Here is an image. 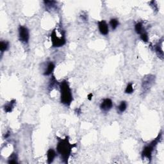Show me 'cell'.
<instances>
[{"label": "cell", "mask_w": 164, "mask_h": 164, "mask_svg": "<svg viewBox=\"0 0 164 164\" xmlns=\"http://www.w3.org/2000/svg\"><path fill=\"white\" fill-rule=\"evenodd\" d=\"M76 146V144H71L69 142L68 137L64 138H58V142L56 145V151L60 156L61 161L67 163L71 155L72 150Z\"/></svg>", "instance_id": "obj_1"}, {"label": "cell", "mask_w": 164, "mask_h": 164, "mask_svg": "<svg viewBox=\"0 0 164 164\" xmlns=\"http://www.w3.org/2000/svg\"><path fill=\"white\" fill-rule=\"evenodd\" d=\"M59 88L60 102L67 107H69L73 101V96L68 81L66 80L61 81L59 84Z\"/></svg>", "instance_id": "obj_2"}, {"label": "cell", "mask_w": 164, "mask_h": 164, "mask_svg": "<svg viewBox=\"0 0 164 164\" xmlns=\"http://www.w3.org/2000/svg\"><path fill=\"white\" fill-rule=\"evenodd\" d=\"M162 133H159L158 135L155 140H153V141L149 143L148 145L146 146L143 148V150L141 153L142 160H144V159L146 158L149 161L151 160L153 151L155 150L156 146L158 145V144L160 142L162 139Z\"/></svg>", "instance_id": "obj_3"}, {"label": "cell", "mask_w": 164, "mask_h": 164, "mask_svg": "<svg viewBox=\"0 0 164 164\" xmlns=\"http://www.w3.org/2000/svg\"><path fill=\"white\" fill-rule=\"evenodd\" d=\"M50 37L51 44L53 47H60L65 44L66 38L64 30L59 36V35H58V29H54L51 33Z\"/></svg>", "instance_id": "obj_4"}, {"label": "cell", "mask_w": 164, "mask_h": 164, "mask_svg": "<svg viewBox=\"0 0 164 164\" xmlns=\"http://www.w3.org/2000/svg\"><path fill=\"white\" fill-rule=\"evenodd\" d=\"M155 82V76L153 74H147L143 77L141 84V94L144 96L151 90Z\"/></svg>", "instance_id": "obj_5"}, {"label": "cell", "mask_w": 164, "mask_h": 164, "mask_svg": "<svg viewBox=\"0 0 164 164\" xmlns=\"http://www.w3.org/2000/svg\"><path fill=\"white\" fill-rule=\"evenodd\" d=\"M19 39L22 43L27 44L30 41V32L26 26L20 25L18 28Z\"/></svg>", "instance_id": "obj_6"}, {"label": "cell", "mask_w": 164, "mask_h": 164, "mask_svg": "<svg viewBox=\"0 0 164 164\" xmlns=\"http://www.w3.org/2000/svg\"><path fill=\"white\" fill-rule=\"evenodd\" d=\"M113 107V101L110 98L104 99L100 104V109L103 112H108Z\"/></svg>", "instance_id": "obj_7"}, {"label": "cell", "mask_w": 164, "mask_h": 164, "mask_svg": "<svg viewBox=\"0 0 164 164\" xmlns=\"http://www.w3.org/2000/svg\"><path fill=\"white\" fill-rule=\"evenodd\" d=\"M98 30L101 35H107L109 33V27L107 23L105 20H101L98 23Z\"/></svg>", "instance_id": "obj_8"}, {"label": "cell", "mask_w": 164, "mask_h": 164, "mask_svg": "<svg viewBox=\"0 0 164 164\" xmlns=\"http://www.w3.org/2000/svg\"><path fill=\"white\" fill-rule=\"evenodd\" d=\"M163 38L162 39L158 42L156 44L153 46V50L156 53V55L159 59L162 60L163 59Z\"/></svg>", "instance_id": "obj_9"}, {"label": "cell", "mask_w": 164, "mask_h": 164, "mask_svg": "<svg viewBox=\"0 0 164 164\" xmlns=\"http://www.w3.org/2000/svg\"><path fill=\"white\" fill-rule=\"evenodd\" d=\"M55 68V65L53 62H49L47 63L45 69L43 71V74L44 76H50L52 74Z\"/></svg>", "instance_id": "obj_10"}, {"label": "cell", "mask_w": 164, "mask_h": 164, "mask_svg": "<svg viewBox=\"0 0 164 164\" xmlns=\"http://www.w3.org/2000/svg\"><path fill=\"white\" fill-rule=\"evenodd\" d=\"M56 156V153L53 148H50L48 149L47 151V162L50 164L53 162Z\"/></svg>", "instance_id": "obj_11"}, {"label": "cell", "mask_w": 164, "mask_h": 164, "mask_svg": "<svg viewBox=\"0 0 164 164\" xmlns=\"http://www.w3.org/2000/svg\"><path fill=\"white\" fill-rule=\"evenodd\" d=\"M16 104V100H15V99L11 100V101H10V102L7 103V104L4 105V107H3L4 111L7 113L11 112L12 110L14 109V107H15Z\"/></svg>", "instance_id": "obj_12"}, {"label": "cell", "mask_w": 164, "mask_h": 164, "mask_svg": "<svg viewBox=\"0 0 164 164\" xmlns=\"http://www.w3.org/2000/svg\"><path fill=\"white\" fill-rule=\"evenodd\" d=\"M44 3L47 11H53L56 8V2L55 1H44Z\"/></svg>", "instance_id": "obj_13"}, {"label": "cell", "mask_w": 164, "mask_h": 164, "mask_svg": "<svg viewBox=\"0 0 164 164\" xmlns=\"http://www.w3.org/2000/svg\"><path fill=\"white\" fill-rule=\"evenodd\" d=\"M135 32L137 33V34H139V35H141L143 32H146L142 23L138 22L135 24Z\"/></svg>", "instance_id": "obj_14"}, {"label": "cell", "mask_w": 164, "mask_h": 164, "mask_svg": "<svg viewBox=\"0 0 164 164\" xmlns=\"http://www.w3.org/2000/svg\"><path fill=\"white\" fill-rule=\"evenodd\" d=\"M10 47V43L7 41H2L0 42V51L1 53L3 54L4 52H5L8 50Z\"/></svg>", "instance_id": "obj_15"}, {"label": "cell", "mask_w": 164, "mask_h": 164, "mask_svg": "<svg viewBox=\"0 0 164 164\" xmlns=\"http://www.w3.org/2000/svg\"><path fill=\"white\" fill-rule=\"evenodd\" d=\"M127 107H128V104L126 103V101H122L121 102H120L119 105L117 108V112L119 114H122L123 112H124L127 109Z\"/></svg>", "instance_id": "obj_16"}, {"label": "cell", "mask_w": 164, "mask_h": 164, "mask_svg": "<svg viewBox=\"0 0 164 164\" xmlns=\"http://www.w3.org/2000/svg\"><path fill=\"white\" fill-rule=\"evenodd\" d=\"M109 25L112 30H115L119 25V21L116 18H112L110 20Z\"/></svg>", "instance_id": "obj_17"}, {"label": "cell", "mask_w": 164, "mask_h": 164, "mask_svg": "<svg viewBox=\"0 0 164 164\" xmlns=\"http://www.w3.org/2000/svg\"><path fill=\"white\" fill-rule=\"evenodd\" d=\"M8 163H18V156L17 153H12L8 158Z\"/></svg>", "instance_id": "obj_18"}, {"label": "cell", "mask_w": 164, "mask_h": 164, "mask_svg": "<svg viewBox=\"0 0 164 164\" xmlns=\"http://www.w3.org/2000/svg\"><path fill=\"white\" fill-rule=\"evenodd\" d=\"M133 92H134V87H133V83H129L127 85L126 89H125L124 93L128 94H131L133 93Z\"/></svg>", "instance_id": "obj_19"}, {"label": "cell", "mask_w": 164, "mask_h": 164, "mask_svg": "<svg viewBox=\"0 0 164 164\" xmlns=\"http://www.w3.org/2000/svg\"><path fill=\"white\" fill-rule=\"evenodd\" d=\"M141 39L144 42H147L149 41V36L146 32H144L141 34Z\"/></svg>", "instance_id": "obj_20"}, {"label": "cell", "mask_w": 164, "mask_h": 164, "mask_svg": "<svg viewBox=\"0 0 164 164\" xmlns=\"http://www.w3.org/2000/svg\"><path fill=\"white\" fill-rule=\"evenodd\" d=\"M10 133H10V132H7L5 133V138H8L10 137V135H11V134H10Z\"/></svg>", "instance_id": "obj_21"}, {"label": "cell", "mask_w": 164, "mask_h": 164, "mask_svg": "<svg viewBox=\"0 0 164 164\" xmlns=\"http://www.w3.org/2000/svg\"><path fill=\"white\" fill-rule=\"evenodd\" d=\"M93 94H92V93H90V94H89L88 95V99H89V100H91V99H92V98H93Z\"/></svg>", "instance_id": "obj_22"}]
</instances>
